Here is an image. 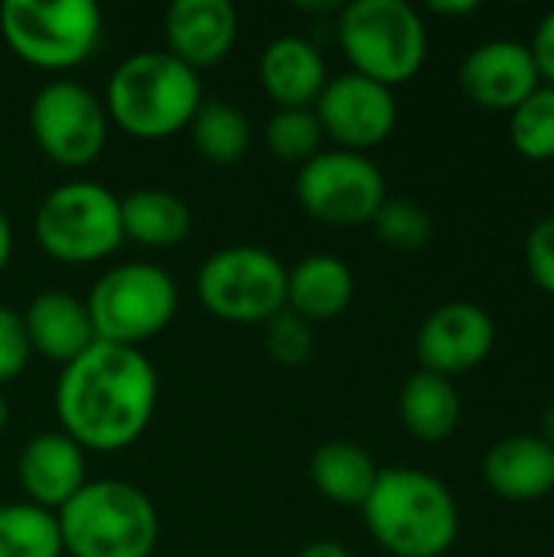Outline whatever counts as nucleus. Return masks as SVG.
I'll return each mask as SVG.
<instances>
[{
	"label": "nucleus",
	"mask_w": 554,
	"mask_h": 557,
	"mask_svg": "<svg viewBox=\"0 0 554 557\" xmlns=\"http://www.w3.org/2000/svg\"><path fill=\"white\" fill-rule=\"evenodd\" d=\"M160 398V379L140 349L95 343L62 366L56 414L82 450L118 454L140 441Z\"/></svg>",
	"instance_id": "1"
},
{
	"label": "nucleus",
	"mask_w": 554,
	"mask_h": 557,
	"mask_svg": "<svg viewBox=\"0 0 554 557\" xmlns=\"http://www.w3.org/2000/svg\"><path fill=\"white\" fill-rule=\"evenodd\" d=\"M362 522L392 557H444L460 535V506L438 476L389 467L362 503Z\"/></svg>",
	"instance_id": "2"
},
{
	"label": "nucleus",
	"mask_w": 554,
	"mask_h": 557,
	"mask_svg": "<svg viewBox=\"0 0 554 557\" xmlns=\"http://www.w3.org/2000/svg\"><path fill=\"white\" fill-rule=\"evenodd\" d=\"M202 104L199 72L183 65L167 49L127 55L108 78V121L137 140H167L189 127Z\"/></svg>",
	"instance_id": "3"
},
{
	"label": "nucleus",
	"mask_w": 554,
	"mask_h": 557,
	"mask_svg": "<svg viewBox=\"0 0 554 557\" xmlns=\"http://www.w3.org/2000/svg\"><path fill=\"white\" fill-rule=\"evenodd\" d=\"M56 519L69 557H150L160 542L150 496L121 480H88Z\"/></svg>",
	"instance_id": "4"
},
{
	"label": "nucleus",
	"mask_w": 554,
	"mask_h": 557,
	"mask_svg": "<svg viewBox=\"0 0 554 557\" xmlns=\"http://www.w3.org/2000/svg\"><path fill=\"white\" fill-rule=\"evenodd\" d=\"M336 39L353 72L392 91L411 82L428 59V26L405 0H353L340 7Z\"/></svg>",
	"instance_id": "5"
},
{
	"label": "nucleus",
	"mask_w": 554,
	"mask_h": 557,
	"mask_svg": "<svg viewBox=\"0 0 554 557\" xmlns=\"http://www.w3.org/2000/svg\"><path fill=\"white\" fill-rule=\"evenodd\" d=\"M101 10L91 0H3L0 36L10 52L46 72L91 59L101 42Z\"/></svg>",
	"instance_id": "6"
},
{
	"label": "nucleus",
	"mask_w": 554,
	"mask_h": 557,
	"mask_svg": "<svg viewBox=\"0 0 554 557\" xmlns=\"http://www.w3.org/2000/svg\"><path fill=\"white\" fill-rule=\"evenodd\" d=\"M33 228L49 258L62 264H95L124 242L121 199L91 180L62 183L42 196Z\"/></svg>",
	"instance_id": "7"
},
{
	"label": "nucleus",
	"mask_w": 554,
	"mask_h": 557,
	"mask_svg": "<svg viewBox=\"0 0 554 557\" xmlns=\"http://www.w3.org/2000/svg\"><path fill=\"white\" fill-rule=\"evenodd\" d=\"M85 304L101 343L140 349L170 326L180 307V290L163 268L127 261L108 268Z\"/></svg>",
	"instance_id": "8"
},
{
	"label": "nucleus",
	"mask_w": 554,
	"mask_h": 557,
	"mask_svg": "<svg viewBox=\"0 0 554 557\" xmlns=\"http://www.w3.org/2000/svg\"><path fill=\"white\" fill-rule=\"evenodd\" d=\"M287 268L258 245H229L209 255L196 274V297L216 320L264 326L284 310Z\"/></svg>",
	"instance_id": "9"
},
{
	"label": "nucleus",
	"mask_w": 554,
	"mask_h": 557,
	"mask_svg": "<svg viewBox=\"0 0 554 557\" xmlns=\"http://www.w3.org/2000/svg\"><path fill=\"white\" fill-rule=\"evenodd\" d=\"M297 202L300 209L336 228L372 225L376 212L389 199L385 173L376 160L353 150H320L297 170Z\"/></svg>",
	"instance_id": "10"
},
{
	"label": "nucleus",
	"mask_w": 554,
	"mask_h": 557,
	"mask_svg": "<svg viewBox=\"0 0 554 557\" xmlns=\"http://www.w3.org/2000/svg\"><path fill=\"white\" fill-rule=\"evenodd\" d=\"M104 101L72 78L46 82L29 104V134L36 147L65 170L91 166L108 144Z\"/></svg>",
	"instance_id": "11"
},
{
	"label": "nucleus",
	"mask_w": 554,
	"mask_h": 557,
	"mask_svg": "<svg viewBox=\"0 0 554 557\" xmlns=\"http://www.w3.org/2000/svg\"><path fill=\"white\" fill-rule=\"evenodd\" d=\"M313 114L323 127V137H330L336 150L366 153L392 137L398 124V101L392 88L359 72H343L327 82Z\"/></svg>",
	"instance_id": "12"
},
{
	"label": "nucleus",
	"mask_w": 554,
	"mask_h": 557,
	"mask_svg": "<svg viewBox=\"0 0 554 557\" xmlns=\"http://www.w3.org/2000/svg\"><path fill=\"white\" fill-rule=\"evenodd\" d=\"M496 349V323L487 307L470 300L441 304L424 317L415 336V352L424 372L457 379L480 369Z\"/></svg>",
	"instance_id": "13"
},
{
	"label": "nucleus",
	"mask_w": 554,
	"mask_h": 557,
	"mask_svg": "<svg viewBox=\"0 0 554 557\" xmlns=\"http://www.w3.org/2000/svg\"><path fill=\"white\" fill-rule=\"evenodd\" d=\"M464 95L487 111H516L539 85V65L529 42L519 39H487L473 46L460 62Z\"/></svg>",
	"instance_id": "14"
},
{
	"label": "nucleus",
	"mask_w": 554,
	"mask_h": 557,
	"mask_svg": "<svg viewBox=\"0 0 554 557\" xmlns=\"http://www.w3.org/2000/svg\"><path fill=\"white\" fill-rule=\"evenodd\" d=\"M167 52L193 72L219 65L238 39V13L229 0H176L163 16Z\"/></svg>",
	"instance_id": "15"
},
{
	"label": "nucleus",
	"mask_w": 554,
	"mask_h": 557,
	"mask_svg": "<svg viewBox=\"0 0 554 557\" xmlns=\"http://www.w3.org/2000/svg\"><path fill=\"white\" fill-rule=\"evenodd\" d=\"M16 476L26 503L59 512L85 483V450L62 431H42L20 450Z\"/></svg>",
	"instance_id": "16"
},
{
	"label": "nucleus",
	"mask_w": 554,
	"mask_h": 557,
	"mask_svg": "<svg viewBox=\"0 0 554 557\" xmlns=\"http://www.w3.org/2000/svg\"><path fill=\"white\" fill-rule=\"evenodd\" d=\"M483 483L503 503H539L554 493V447L539 434H509L483 457Z\"/></svg>",
	"instance_id": "17"
},
{
	"label": "nucleus",
	"mask_w": 554,
	"mask_h": 557,
	"mask_svg": "<svg viewBox=\"0 0 554 557\" xmlns=\"http://www.w3.org/2000/svg\"><path fill=\"white\" fill-rule=\"evenodd\" d=\"M23 326L29 336V349L59 366H69L98 343L88 304L65 290L36 294L23 310Z\"/></svg>",
	"instance_id": "18"
},
{
	"label": "nucleus",
	"mask_w": 554,
	"mask_h": 557,
	"mask_svg": "<svg viewBox=\"0 0 554 557\" xmlns=\"http://www.w3.org/2000/svg\"><path fill=\"white\" fill-rule=\"evenodd\" d=\"M258 82L264 95L281 108H313L327 88V62L320 49L304 36H278L258 59Z\"/></svg>",
	"instance_id": "19"
},
{
	"label": "nucleus",
	"mask_w": 554,
	"mask_h": 557,
	"mask_svg": "<svg viewBox=\"0 0 554 557\" xmlns=\"http://www.w3.org/2000/svg\"><path fill=\"white\" fill-rule=\"evenodd\" d=\"M356 297V277L336 255H307L287 271L284 307L313 323H330L349 310Z\"/></svg>",
	"instance_id": "20"
},
{
	"label": "nucleus",
	"mask_w": 554,
	"mask_h": 557,
	"mask_svg": "<svg viewBox=\"0 0 554 557\" xmlns=\"http://www.w3.org/2000/svg\"><path fill=\"white\" fill-rule=\"evenodd\" d=\"M398 418L405 431L424 444L447 441L460 428V418H464V401H460V392L454 388V379H444L424 369L408 375L398 395Z\"/></svg>",
	"instance_id": "21"
},
{
	"label": "nucleus",
	"mask_w": 554,
	"mask_h": 557,
	"mask_svg": "<svg viewBox=\"0 0 554 557\" xmlns=\"http://www.w3.org/2000/svg\"><path fill=\"white\" fill-rule=\"evenodd\" d=\"M124 238L144 248H176L193 228L189 206L167 189H134L121 199Z\"/></svg>",
	"instance_id": "22"
},
{
	"label": "nucleus",
	"mask_w": 554,
	"mask_h": 557,
	"mask_svg": "<svg viewBox=\"0 0 554 557\" xmlns=\"http://www.w3.org/2000/svg\"><path fill=\"white\" fill-rule=\"evenodd\" d=\"M379 473L382 470L376 467L369 450L353 441H330L310 457V480L317 493L346 509H362Z\"/></svg>",
	"instance_id": "23"
},
{
	"label": "nucleus",
	"mask_w": 554,
	"mask_h": 557,
	"mask_svg": "<svg viewBox=\"0 0 554 557\" xmlns=\"http://www.w3.org/2000/svg\"><path fill=\"white\" fill-rule=\"evenodd\" d=\"M186 131L193 137L196 153L212 166H235L251 147V124L245 111L222 98H202Z\"/></svg>",
	"instance_id": "24"
},
{
	"label": "nucleus",
	"mask_w": 554,
	"mask_h": 557,
	"mask_svg": "<svg viewBox=\"0 0 554 557\" xmlns=\"http://www.w3.org/2000/svg\"><path fill=\"white\" fill-rule=\"evenodd\" d=\"M59 519L33 503L0 506V557H62Z\"/></svg>",
	"instance_id": "25"
},
{
	"label": "nucleus",
	"mask_w": 554,
	"mask_h": 557,
	"mask_svg": "<svg viewBox=\"0 0 554 557\" xmlns=\"http://www.w3.org/2000/svg\"><path fill=\"white\" fill-rule=\"evenodd\" d=\"M513 147L535 163L554 160V88L539 85L516 111H509Z\"/></svg>",
	"instance_id": "26"
},
{
	"label": "nucleus",
	"mask_w": 554,
	"mask_h": 557,
	"mask_svg": "<svg viewBox=\"0 0 554 557\" xmlns=\"http://www.w3.org/2000/svg\"><path fill=\"white\" fill-rule=\"evenodd\" d=\"M264 144L274 160L304 166L320 153L323 127L313 114V108H281L264 127Z\"/></svg>",
	"instance_id": "27"
},
{
	"label": "nucleus",
	"mask_w": 554,
	"mask_h": 557,
	"mask_svg": "<svg viewBox=\"0 0 554 557\" xmlns=\"http://www.w3.org/2000/svg\"><path fill=\"white\" fill-rule=\"evenodd\" d=\"M372 228L382 245H389L395 251H418L431 242L434 219L418 199L395 196V199L382 202V209L372 219Z\"/></svg>",
	"instance_id": "28"
},
{
	"label": "nucleus",
	"mask_w": 554,
	"mask_h": 557,
	"mask_svg": "<svg viewBox=\"0 0 554 557\" xmlns=\"http://www.w3.org/2000/svg\"><path fill=\"white\" fill-rule=\"evenodd\" d=\"M264 349L278 366L300 369L313 356V326L284 307L264 323Z\"/></svg>",
	"instance_id": "29"
},
{
	"label": "nucleus",
	"mask_w": 554,
	"mask_h": 557,
	"mask_svg": "<svg viewBox=\"0 0 554 557\" xmlns=\"http://www.w3.org/2000/svg\"><path fill=\"white\" fill-rule=\"evenodd\" d=\"M29 356L33 349H29V336L23 326V313L0 304V385L20 379Z\"/></svg>",
	"instance_id": "30"
},
{
	"label": "nucleus",
	"mask_w": 554,
	"mask_h": 557,
	"mask_svg": "<svg viewBox=\"0 0 554 557\" xmlns=\"http://www.w3.org/2000/svg\"><path fill=\"white\" fill-rule=\"evenodd\" d=\"M526 271L532 284L554 297V215L539 219L526 235Z\"/></svg>",
	"instance_id": "31"
},
{
	"label": "nucleus",
	"mask_w": 554,
	"mask_h": 557,
	"mask_svg": "<svg viewBox=\"0 0 554 557\" xmlns=\"http://www.w3.org/2000/svg\"><path fill=\"white\" fill-rule=\"evenodd\" d=\"M529 49H532V55H535V65H539L542 82L554 88V10H549V13L539 20Z\"/></svg>",
	"instance_id": "32"
},
{
	"label": "nucleus",
	"mask_w": 554,
	"mask_h": 557,
	"mask_svg": "<svg viewBox=\"0 0 554 557\" xmlns=\"http://www.w3.org/2000/svg\"><path fill=\"white\" fill-rule=\"evenodd\" d=\"M428 7L438 16H470L480 10V0H431Z\"/></svg>",
	"instance_id": "33"
},
{
	"label": "nucleus",
	"mask_w": 554,
	"mask_h": 557,
	"mask_svg": "<svg viewBox=\"0 0 554 557\" xmlns=\"http://www.w3.org/2000/svg\"><path fill=\"white\" fill-rule=\"evenodd\" d=\"M297 557H353V555H349V548H343L340 542L320 539V542H310V545H304Z\"/></svg>",
	"instance_id": "34"
},
{
	"label": "nucleus",
	"mask_w": 554,
	"mask_h": 557,
	"mask_svg": "<svg viewBox=\"0 0 554 557\" xmlns=\"http://www.w3.org/2000/svg\"><path fill=\"white\" fill-rule=\"evenodd\" d=\"M10 255H13V228H10L7 212L0 209V274H3L7 264H10Z\"/></svg>",
	"instance_id": "35"
},
{
	"label": "nucleus",
	"mask_w": 554,
	"mask_h": 557,
	"mask_svg": "<svg viewBox=\"0 0 554 557\" xmlns=\"http://www.w3.org/2000/svg\"><path fill=\"white\" fill-rule=\"evenodd\" d=\"M539 437H542L549 447H554V401L545 408V414H542V431H539Z\"/></svg>",
	"instance_id": "36"
},
{
	"label": "nucleus",
	"mask_w": 554,
	"mask_h": 557,
	"mask_svg": "<svg viewBox=\"0 0 554 557\" xmlns=\"http://www.w3.org/2000/svg\"><path fill=\"white\" fill-rule=\"evenodd\" d=\"M7 428V401H3V392H0V431Z\"/></svg>",
	"instance_id": "37"
}]
</instances>
